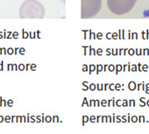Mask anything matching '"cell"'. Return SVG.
<instances>
[{
	"instance_id": "cell-3",
	"label": "cell",
	"mask_w": 149,
	"mask_h": 134,
	"mask_svg": "<svg viewBox=\"0 0 149 134\" xmlns=\"http://www.w3.org/2000/svg\"><path fill=\"white\" fill-rule=\"evenodd\" d=\"M102 0H82V19L95 17L101 10Z\"/></svg>"
},
{
	"instance_id": "cell-1",
	"label": "cell",
	"mask_w": 149,
	"mask_h": 134,
	"mask_svg": "<svg viewBox=\"0 0 149 134\" xmlns=\"http://www.w3.org/2000/svg\"><path fill=\"white\" fill-rule=\"evenodd\" d=\"M45 8L36 0H26L19 8L20 19H43Z\"/></svg>"
},
{
	"instance_id": "cell-2",
	"label": "cell",
	"mask_w": 149,
	"mask_h": 134,
	"mask_svg": "<svg viewBox=\"0 0 149 134\" xmlns=\"http://www.w3.org/2000/svg\"><path fill=\"white\" fill-rule=\"evenodd\" d=\"M137 0H107L109 10L116 15H124L132 10Z\"/></svg>"
}]
</instances>
